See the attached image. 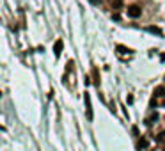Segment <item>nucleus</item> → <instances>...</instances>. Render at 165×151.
<instances>
[{"label":"nucleus","mask_w":165,"mask_h":151,"mask_svg":"<svg viewBox=\"0 0 165 151\" xmlns=\"http://www.w3.org/2000/svg\"><path fill=\"white\" fill-rule=\"evenodd\" d=\"M83 101H85V110H87V119L91 121L94 117L93 116V105H91V96L85 92V96H83Z\"/></svg>","instance_id":"obj_1"},{"label":"nucleus","mask_w":165,"mask_h":151,"mask_svg":"<svg viewBox=\"0 0 165 151\" xmlns=\"http://www.w3.org/2000/svg\"><path fill=\"white\" fill-rule=\"evenodd\" d=\"M128 16H130V18H139V16H140V14H142V9H140V7H139V5H128Z\"/></svg>","instance_id":"obj_2"},{"label":"nucleus","mask_w":165,"mask_h":151,"mask_svg":"<svg viewBox=\"0 0 165 151\" xmlns=\"http://www.w3.org/2000/svg\"><path fill=\"white\" fill-rule=\"evenodd\" d=\"M62 48H64V41L57 39L55 41V45H53V53H55V57H59V55L62 53Z\"/></svg>","instance_id":"obj_3"},{"label":"nucleus","mask_w":165,"mask_h":151,"mask_svg":"<svg viewBox=\"0 0 165 151\" xmlns=\"http://www.w3.org/2000/svg\"><path fill=\"white\" fill-rule=\"evenodd\" d=\"M117 52H119L121 55H130V53H132V50L126 48V46H123V45H117Z\"/></svg>","instance_id":"obj_4"},{"label":"nucleus","mask_w":165,"mask_h":151,"mask_svg":"<svg viewBox=\"0 0 165 151\" xmlns=\"http://www.w3.org/2000/svg\"><path fill=\"white\" fill-rule=\"evenodd\" d=\"M155 121H158V114H156V112H153V114H151V116L146 119V124H153Z\"/></svg>","instance_id":"obj_5"},{"label":"nucleus","mask_w":165,"mask_h":151,"mask_svg":"<svg viewBox=\"0 0 165 151\" xmlns=\"http://www.w3.org/2000/svg\"><path fill=\"white\" fill-rule=\"evenodd\" d=\"M147 32H151V34H156V36H162V30L158 29V27H147Z\"/></svg>","instance_id":"obj_6"},{"label":"nucleus","mask_w":165,"mask_h":151,"mask_svg":"<svg viewBox=\"0 0 165 151\" xmlns=\"http://www.w3.org/2000/svg\"><path fill=\"white\" fill-rule=\"evenodd\" d=\"M147 146H149V141H147V139H144V137H142V139H140V141H139V148H140V149H146V148H147Z\"/></svg>","instance_id":"obj_7"},{"label":"nucleus","mask_w":165,"mask_h":151,"mask_svg":"<svg viewBox=\"0 0 165 151\" xmlns=\"http://www.w3.org/2000/svg\"><path fill=\"white\" fill-rule=\"evenodd\" d=\"M163 94H165V87H163V85H160V87H156V89H155V98H156V96H163Z\"/></svg>","instance_id":"obj_8"},{"label":"nucleus","mask_w":165,"mask_h":151,"mask_svg":"<svg viewBox=\"0 0 165 151\" xmlns=\"http://www.w3.org/2000/svg\"><path fill=\"white\" fill-rule=\"evenodd\" d=\"M93 73H94V82H96V84L100 85V77H98V70L94 68V70H93Z\"/></svg>","instance_id":"obj_9"},{"label":"nucleus","mask_w":165,"mask_h":151,"mask_svg":"<svg viewBox=\"0 0 165 151\" xmlns=\"http://www.w3.org/2000/svg\"><path fill=\"white\" fill-rule=\"evenodd\" d=\"M156 141H158V142H165V131H162V133L156 137Z\"/></svg>","instance_id":"obj_10"},{"label":"nucleus","mask_w":165,"mask_h":151,"mask_svg":"<svg viewBox=\"0 0 165 151\" xmlns=\"http://www.w3.org/2000/svg\"><path fill=\"white\" fill-rule=\"evenodd\" d=\"M89 2H91V4H94V5H98V4H100L98 0H89Z\"/></svg>","instance_id":"obj_11"},{"label":"nucleus","mask_w":165,"mask_h":151,"mask_svg":"<svg viewBox=\"0 0 165 151\" xmlns=\"http://www.w3.org/2000/svg\"><path fill=\"white\" fill-rule=\"evenodd\" d=\"M163 105H165V100H163Z\"/></svg>","instance_id":"obj_12"},{"label":"nucleus","mask_w":165,"mask_h":151,"mask_svg":"<svg viewBox=\"0 0 165 151\" xmlns=\"http://www.w3.org/2000/svg\"><path fill=\"white\" fill-rule=\"evenodd\" d=\"M163 151H165V149H163Z\"/></svg>","instance_id":"obj_13"}]
</instances>
